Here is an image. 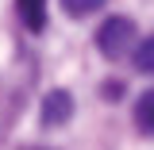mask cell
<instances>
[{
    "label": "cell",
    "instance_id": "obj_4",
    "mask_svg": "<svg viewBox=\"0 0 154 150\" xmlns=\"http://www.w3.org/2000/svg\"><path fill=\"white\" fill-rule=\"evenodd\" d=\"M135 123H139L143 135H154V89H146L135 100Z\"/></svg>",
    "mask_w": 154,
    "mask_h": 150
},
{
    "label": "cell",
    "instance_id": "obj_3",
    "mask_svg": "<svg viewBox=\"0 0 154 150\" xmlns=\"http://www.w3.org/2000/svg\"><path fill=\"white\" fill-rule=\"evenodd\" d=\"M16 12L27 31H42L46 27V0H16Z\"/></svg>",
    "mask_w": 154,
    "mask_h": 150
},
{
    "label": "cell",
    "instance_id": "obj_1",
    "mask_svg": "<svg viewBox=\"0 0 154 150\" xmlns=\"http://www.w3.org/2000/svg\"><path fill=\"white\" fill-rule=\"evenodd\" d=\"M131 42H135V23L127 16H108L96 31V46L104 58H123Z\"/></svg>",
    "mask_w": 154,
    "mask_h": 150
},
{
    "label": "cell",
    "instance_id": "obj_5",
    "mask_svg": "<svg viewBox=\"0 0 154 150\" xmlns=\"http://www.w3.org/2000/svg\"><path fill=\"white\" fill-rule=\"evenodd\" d=\"M135 66H139L143 73H154V35L135 46Z\"/></svg>",
    "mask_w": 154,
    "mask_h": 150
},
{
    "label": "cell",
    "instance_id": "obj_2",
    "mask_svg": "<svg viewBox=\"0 0 154 150\" xmlns=\"http://www.w3.org/2000/svg\"><path fill=\"white\" fill-rule=\"evenodd\" d=\"M69 112H73V96L66 93V89L46 93V100H42V123L58 127V123H66V119H69Z\"/></svg>",
    "mask_w": 154,
    "mask_h": 150
},
{
    "label": "cell",
    "instance_id": "obj_6",
    "mask_svg": "<svg viewBox=\"0 0 154 150\" xmlns=\"http://www.w3.org/2000/svg\"><path fill=\"white\" fill-rule=\"evenodd\" d=\"M62 4H66L69 16H89V12H96L104 0H62Z\"/></svg>",
    "mask_w": 154,
    "mask_h": 150
}]
</instances>
